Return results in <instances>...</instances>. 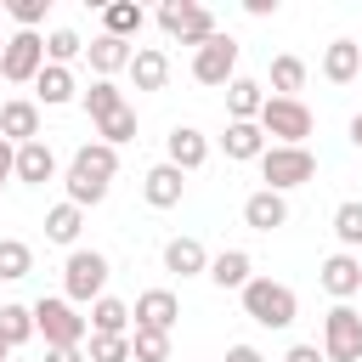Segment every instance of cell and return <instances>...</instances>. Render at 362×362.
I'll return each instance as SVG.
<instances>
[{
  "instance_id": "1",
  "label": "cell",
  "mask_w": 362,
  "mask_h": 362,
  "mask_svg": "<svg viewBox=\"0 0 362 362\" xmlns=\"http://www.w3.org/2000/svg\"><path fill=\"white\" fill-rule=\"evenodd\" d=\"M255 124H260L266 147H305V136H311L317 119H311V107L294 102V96H266L260 113H255Z\"/></svg>"
},
{
  "instance_id": "2",
  "label": "cell",
  "mask_w": 362,
  "mask_h": 362,
  "mask_svg": "<svg viewBox=\"0 0 362 362\" xmlns=\"http://www.w3.org/2000/svg\"><path fill=\"white\" fill-rule=\"evenodd\" d=\"M238 294H243V317H249V322H260V328H288V322L300 317L294 288H288V283H277V277H249Z\"/></svg>"
},
{
  "instance_id": "3",
  "label": "cell",
  "mask_w": 362,
  "mask_h": 362,
  "mask_svg": "<svg viewBox=\"0 0 362 362\" xmlns=\"http://www.w3.org/2000/svg\"><path fill=\"white\" fill-rule=\"evenodd\" d=\"M107 277H113V266H107L102 249H68V260H62V300L68 305H90V300L107 294Z\"/></svg>"
},
{
  "instance_id": "4",
  "label": "cell",
  "mask_w": 362,
  "mask_h": 362,
  "mask_svg": "<svg viewBox=\"0 0 362 362\" xmlns=\"http://www.w3.org/2000/svg\"><path fill=\"white\" fill-rule=\"evenodd\" d=\"M255 164H260L266 192H294V187L317 181V153L311 147H266Z\"/></svg>"
},
{
  "instance_id": "5",
  "label": "cell",
  "mask_w": 362,
  "mask_h": 362,
  "mask_svg": "<svg viewBox=\"0 0 362 362\" xmlns=\"http://www.w3.org/2000/svg\"><path fill=\"white\" fill-rule=\"evenodd\" d=\"M34 334H45V345H85V317H79V305H68L62 294H40L34 305Z\"/></svg>"
},
{
  "instance_id": "6",
  "label": "cell",
  "mask_w": 362,
  "mask_h": 362,
  "mask_svg": "<svg viewBox=\"0 0 362 362\" xmlns=\"http://www.w3.org/2000/svg\"><path fill=\"white\" fill-rule=\"evenodd\" d=\"M40 68H45V34L17 28V34L0 40V79H11V85H34Z\"/></svg>"
},
{
  "instance_id": "7",
  "label": "cell",
  "mask_w": 362,
  "mask_h": 362,
  "mask_svg": "<svg viewBox=\"0 0 362 362\" xmlns=\"http://www.w3.org/2000/svg\"><path fill=\"white\" fill-rule=\"evenodd\" d=\"M158 28H164L170 40H181V45L198 51V45L215 34V11L198 6V0H164V6H158Z\"/></svg>"
},
{
  "instance_id": "8",
  "label": "cell",
  "mask_w": 362,
  "mask_h": 362,
  "mask_svg": "<svg viewBox=\"0 0 362 362\" xmlns=\"http://www.w3.org/2000/svg\"><path fill=\"white\" fill-rule=\"evenodd\" d=\"M322 356L328 362H362V311L356 305H328V317H322Z\"/></svg>"
},
{
  "instance_id": "9",
  "label": "cell",
  "mask_w": 362,
  "mask_h": 362,
  "mask_svg": "<svg viewBox=\"0 0 362 362\" xmlns=\"http://www.w3.org/2000/svg\"><path fill=\"white\" fill-rule=\"evenodd\" d=\"M192 79H198V85H221V90H226V85L238 79V40L215 28V34L192 51Z\"/></svg>"
},
{
  "instance_id": "10",
  "label": "cell",
  "mask_w": 362,
  "mask_h": 362,
  "mask_svg": "<svg viewBox=\"0 0 362 362\" xmlns=\"http://www.w3.org/2000/svg\"><path fill=\"white\" fill-rule=\"evenodd\" d=\"M317 283L334 294V305H351V294H362V255H328L322 266H317Z\"/></svg>"
},
{
  "instance_id": "11",
  "label": "cell",
  "mask_w": 362,
  "mask_h": 362,
  "mask_svg": "<svg viewBox=\"0 0 362 362\" xmlns=\"http://www.w3.org/2000/svg\"><path fill=\"white\" fill-rule=\"evenodd\" d=\"M204 158H209V136H204L198 124H175V130L164 136V164H175L181 175L204 170Z\"/></svg>"
},
{
  "instance_id": "12",
  "label": "cell",
  "mask_w": 362,
  "mask_h": 362,
  "mask_svg": "<svg viewBox=\"0 0 362 362\" xmlns=\"http://www.w3.org/2000/svg\"><path fill=\"white\" fill-rule=\"evenodd\" d=\"M175 317H181V300H175L170 288H147V294H136V305H130V322H136V328H153V334H170Z\"/></svg>"
},
{
  "instance_id": "13",
  "label": "cell",
  "mask_w": 362,
  "mask_h": 362,
  "mask_svg": "<svg viewBox=\"0 0 362 362\" xmlns=\"http://www.w3.org/2000/svg\"><path fill=\"white\" fill-rule=\"evenodd\" d=\"M0 136H6L11 147H23V141H40V102H28V96H11V102H0Z\"/></svg>"
},
{
  "instance_id": "14",
  "label": "cell",
  "mask_w": 362,
  "mask_h": 362,
  "mask_svg": "<svg viewBox=\"0 0 362 362\" xmlns=\"http://www.w3.org/2000/svg\"><path fill=\"white\" fill-rule=\"evenodd\" d=\"M11 175H17L23 187H45V181H57V153H51V141H45V136H40V141H23Z\"/></svg>"
},
{
  "instance_id": "15",
  "label": "cell",
  "mask_w": 362,
  "mask_h": 362,
  "mask_svg": "<svg viewBox=\"0 0 362 362\" xmlns=\"http://www.w3.org/2000/svg\"><path fill=\"white\" fill-rule=\"evenodd\" d=\"M34 102H40V107H68V102H79V79H74V68L45 62L40 79H34Z\"/></svg>"
},
{
  "instance_id": "16",
  "label": "cell",
  "mask_w": 362,
  "mask_h": 362,
  "mask_svg": "<svg viewBox=\"0 0 362 362\" xmlns=\"http://www.w3.org/2000/svg\"><path fill=\"white\" fill-rule=\"evenodd\" d=\"M181 192H187V175H181L175 164H153V170L141 175V198H147L153 209H175Z\"/></svg>"
},
{
  "instance_id": "17",
  "label": "cell",
  "mask_w": 362,
  "mask_h": 362,
  "mask_svg": "<svg viewBox=\"0 0 362 362\" xmlns=\"http://www.w3.org/2000/svg\"><path fill=\"white\" fill-rule=\"evenodd\" d=\"M243 226H255V232H277V226H288V198L283 192H249L243 198Z\"/></svg>"
},
{
  "instance_id": "18",
  "label": "cell",
  "mask_w": 362,
  "mask_h": 362,
  "mask_svg": "<svg viewBox=\"0 0 362 362\" xmlns=\"http://www.w3.org/2000/svg\"><path fill=\"white\" fill-rule=\"evenodd\" d=\"M130 51H136V45H124V40H113V34H96V40L85 45V62H90L96 79H113V74L130 68Z\"/></svg>"
},
{
  "instance_id": "19",
  "label": "cell",
  "mask_w": 362,
  "mask_h": 362,
  "mask_svg": "<svg viewBox=\"0 0 362 362\" xmlns=\"http://www.w3.org/2000/svg\"><path fill=\"white\" fill-rule=\"evenodd\" d=\"M124 74L136 79V90H164V85H170V57H164L158 45H136Z\"/></svg>"
},
{
  "instance_id": "20",
  "label": "cell",
  "mask_w": 362,
  "mask_h": 362,
  "mask_svg": "<svg viewBox=\"0 0 362 362\" xmlns=\"http://www.w3.org/2000/svg\"><path fill=\"white\" fill-rule=\"evenodd\" d=\"M221 147H226V158H232V164H249V158H260V153H266V136H260V124H255V119H226Z\"/></svg>"
},
{
  "instance_id": "21",
  "label": "cell",
  "mask_w": 362,
  "mask_h": 362,
  "mask_svg": "<svg viewBox=\"0 0 362 362\" xmlns=\"http://www.w3.org/2000/svg\"><path fill=\"white\" fill-rule=\"evenodd\" d=\"M164 272H175V277H204V272H209V249H204L198 238H170V243H164Z\"/></svg>"
},
{
  "instance_id": "22",
  "label": "cell",
  "mask_w": 362,
  "mask_h": 362,
  "mask_svg": "<svg viewBox=\"0 0 362 362\" xmlns=\"http://www.w3.org/2000/svg\"><path fill=\"white\" fill-rule=\"evenodd\" d=\"M362 74V45L356 40H334L328 51H322V79L328 85H351Z\"/></svg>"
},
{
  "instance_id": "23",
  "label": "cell",
  "mask_w": 362,
  "mask_h": 362,
  "mask_svg": "<svg viewBox=\"0 0 362 362\" xmlns=\"http://www.w3.org/2000/svg\"><path fill=\"white\" fill-rule=\"evenodd\" d=\"M215 288H243L249 277H255V260L243 255V249H221V255H209V272H204Z\"/></svg>"
},
{
  "instance_id": "24",
  "label": "cell",
  "mask_w": 362,
  "mask_h": 362,
  "mask_svg": "<svg viewBox=\"0 0 362 362\" xmlns=\"http://www.w3.org/2000/svg\"><path fill=\"white\" fill-rule=\"evenodd\" d=\"M141 23H147V11H141L136 0H107V6H102V34H113V40H124V45L141 34Z\"/></svg>"
},
{
  "instance_id": "25",
  "label": "cell",
  "mask_w": 362,
  "mask_h": 362,
  "mask_svg": "<svg viewBox=\"0 0 362 362\" xmlns=\"http://www.w3.org/2000/svg\"><path fill=\"white\" fill-rule=\"evenodd\" d=\"M79 232H85V209H74L68 198L45 209V238L62 243V249H79Z\"/></svg>"
},
{
  "instance_id": "26",
  "label": "cell",
  "mask_w": 362,
  "mask_h": 362,
  "mask_svg": "<svg viewBox=\"0 0 362 362\" xmlns=\"http://www.w3.org/2000/svg\"><path fill=\"white\" fill-rule=\"evenodd\" d=\"M85 328H90V334H130L136 322H130V305H124V300L102 294V300H90V317H85Z\"/></svg>"
},
{
  "instance_id": "27",
  "label": "cell",
  "mask_w": 362,
  "mask_h": 362,
  "mask_svg": "<svg viewBox=\"0 0 362 362\" xmlns=\"http://www.w3.org/2000/svg\"><path fill=\"white\" fill-rule=\"evenodd\" d=\"M79 102H85L90 124H102V119H113L119 107H130V102H124V90H119L113 79H90V90H79Z\"/></svg>"
},
{
  "instance_id": "28",
  "label": "cell",
  "mask_w": 362,
  "mask_h": 362,
  "mask_svg": "<svg viewBox=\"0 0 362 362\" xmlns=\"http://www.w3.org/2000/svg\"><path fill=\"white\" fill-rule=\"evenodd\" d=\"M68 164L85 170V175H96V181H113V175H119V147H107V141H85Z\"/></svg>"
},
{
  "instance_id": "29",
  "label": "cell",
  "mask_w": 362,
  "mask_h": 362,
  "mask_svg": "<svg viewBox=\"0 0 362 362\" xmlns=\"http://www.w3.org/2000/svg\"><path fill=\"white\" fill-rule=\"evenodd\" d=\"M260 102H266V90H260V79H249V74H238V79L226 85V113H232V119H255V113H260Z\"/></svg>"
},
{
  "instance_id": "30",
  "label": "cell",
  "mask_w": 362,
  "mask_h": 362,
  "mask_svg": "<svg viewBox=\"0 0 362 362\" xmlns=\"http://www.w3.org/2000/svg\"><path fill=\"white\" fill-rule=\"evenodd\" d=\"M300 90H305V62L300 57H272V96H294L300 102Z\"/></svg>"
},
{
  "instance_id": "31",
  "label": "cell",
  "mask_w": 362,
  "mask_h": 362,
  "mask_svg": "<svg viewBox=\"0 0 362 362\" xmlns=\"http://www.w3.org/2000/svg\"><path fill=\"white\" fill-rule=\"evenodd\" d=\"M0 339H6L11 351H17V345H28V339H34V311H28V305H17V300H6V305H0Z\"/></svg>"
},
{
  "instance_id": "32",
  "label": "cell",
  "mask_w": 362,
  "mask_h": 362,
  "mask_svg": "<svg viewBox=\"0 0 362 362\" xmlns=\"http://www.w3.org/2000/svg\"><path fill=\"white\" fill-rule=\"evenodd\" d=\"M34 272V249L23 238H0V283H23Z\"/></svg>"
},
{
  "instance_id": "33",
  "label": "cell",
  "mask_w": 362,
  "mask_h": 362,
  "mask_svg": "<svg viewBox=\"0 0 362 362\" xmlns=\"http://www.w3.org/2000/svg\"><path fill=\"white\" fill-rule=\"evenodd\" d=\"M334 238H339V249H345V255H356V249H362V198H345V204L334 209Z\"/></svg>"
},
{
  "instance_id": "34",
  "label": "cell",
  "mask_w": 362,
  "mask_h": 362,
  "mask_svg": "<svg viewBox=\"0 0 362 362\" xmlns=\"http://www.w3.org/2000/svg\"><path fill=\"white\" fill-rule=\"evenodd\" d=\"M62 187H68V204H74V209H90V204H102V198H107V181L85 175V170H74V164H68Z\"/></svg>"
},
{
  "instance_id": "35",
  "label": "cell",
  "mask_w": 362,
  "mask_h": 362,
  "mask_svg": "<svg viewBox=\"0 0 362 362\" xmlns=\"http://www.w3.org/2000/svg\"><path fill=\"white\" fill-rule=\"evenodd\" d=\"M130 362H170V334L130 328Z\"/></svg>"
},
{
  "instance_id": "36",
  "label": "cell",
  "mask_w": 362,
  "mask_h": 362,
  "mask_svg": "<svg viewBox=\"0 0 362 362\" xmlns=\"http://www.w3.org/2000/svg\"><path fill=\"white\" fill-rule=\"evenodd\" d=\"M74 57H85V40H79L74 28H51V34H45V62H57V68H68Z\"/></svg>"
},
{
  "instance_id": "37",
  "label": "cell",
  "mask_w": 362,
  "mask_h": 362,
  "mask_svg": "<svg viewBox=\"0 0 362 362\" xmlns=\"http://www.w3.org/2000/svg\"><path fill=\"white\" fill-rule=\"evenodd\" d=\"M96 141H107V147L136 141V107H119L113 119H102V124H96Z\"/></svg>"
},
{
  "instance_id": "38",
  "label": "cell",
  "mask_w": 362,
  "mask_h": 362,
  "mask_svg": "<svg viewBox=\"0 0 362 362\" xmlns=\"http://www.w3.org/2000/svg\"><path fill=\"white\" fill-rule=\"evenodd\" d=\"M85 362H130V334H90Z\"/></svg>"
},
{
  "instance_id": "39",
  "label": "cell",
  "mask_w": 362,
  "mask_h": 362,
  "mask_svg": "<svg viewBox=\"0 0 362 362\" xmlns=\"http://www.w3.org/2000/svg\"><path fill=\"white\" fill-rule=\"evenodd\" d=\"M17 28H28V34H40V23H45V11H51V0H6L0 6Z\"/></svg>"
},
{
  "instance_id": "40",
  "label": "cell",
  "mask_w": 362,
  "mask_h": 362,
  "mask_svg": "<svg viewBox=\"0 0 362 362\" xmlns=\"http://www.w3.org/2000/svg\"><path fill=\"white\" fill-rule=\"evenodd\" d=\"M283 362H328V356H322V345L300 339V345H288V356H283Z\"/></svg>"
},
{
  "instance_id": "41",
  "label": "cell",
  "mask_w": 362,
  "mask_h": 362,
  "mask_svg": "<svg viewBox=\"0 0 362 362\" xmlns=\"http://www.w3.org/2000/svg\"><path fill=\"white\" fill-rule=\"evenodd\" d=\"M45 362H85L79 345H45Z\"/></svg>"
},
{
  "instance_id": "42",
  "label": "cell",
  "mask_w": 362,
  "mask_h": 362,
  "mask_svg": "<svg viewBox=\"0 0 362 362\" xmlns=\"http://www.w3.org/2000/svg\"><path fill=\"white\" fill-rule=\"evenodd\" d=\"M11 164H17V147H11V141H6V136H0V187H6V181H11Z\"/></svg>"
},
{
  "instance_id": "43",
  "label": "cell",
  "mask_w": 362,
  "mask_h": 362,
  "mask_svg": "<svg viewBox=\"0 0 362 362\" xmlns=\"http://www.w3.org/2000/svg\"><path fill=\"white\" fill-rule=\"evenodd\" d=\"M226 362H266L255 345H226Z\"/></svg>"
},
{
  "instance_id": "44",
  "label": "cell",
  "mask_w": 362,
  "mask_h": 362,
  "mask_svg": "<svg viewBox=\"0 0 362 362\" xmlns=\"http://www.w3.org/2000/svg\"><path fill=\"white\" fill-rule=\"evenodd\" d=\"M351 141H356V153H362V113L351 119Z\"/></svg>"
},
{
  "instance_id": "45",
  "label": "cell",
  "mask_w": 362,
  "mask_h": 362,
  "mask_svg": "<svg viewBox=\"0 0 362 362\" xmlns=\"http://www.w3.org/2000/svg\"><path fill=\"white\" fill-rule=\"evenodd\" d=\"M6 356H11V345H6V339H0V362H6Z\"/></svg>"
}]
</instances>
